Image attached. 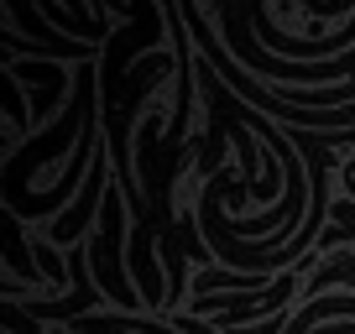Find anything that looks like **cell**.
I'll list each match as a JSON object with an SVG mask.
<instances>
[{"instance_id":"1","label":"cell","mask_w":355,"mask_h":334,"mask_svg":"<svg viewBox=\"0 0 355 334\" xmlns=\"http://www.w3.org/2000/svg\"><path fill=\"white\" fill-rule=\"evenodd\" d=\"M121 199H125V193L110 183L105 209H100V235L89 240V267H94V282H100L105 298H110L115 308L131 313L136 303H146V298H141V288H136V277L125 272V251H121V235H125V225H121Z\"/></svg>"},{"instance_id":"2","label":"cell","mask_w":355,"mask_h":334,"mask_svg":"<svg viewBox=\"0 0 355 334\" xmlns=\"http://www.w3.org/2000/svg\"><path fill=\"white\" fill-rule=\"evenodd\" d=\"M0 105H6V115H11L16 131H26V105H21V84H16L11 68H0Z\"/></svg>"},{"instance_id":"3","label":"cell","mask_w":355,"mask_h":334,"mask_svg":"<svg viewBox=\"0 0 355 334\" xmlns=\"http://www.w3.org/2000/svg\"><path fill=\"white\" fill-rule=\"evenodd\" d=\"M178 334H225V329H209L204 319H193V313H178V319H167Z\"/></svg>"},{"instance_id":"4","label":"cell","mask_w":355,"mask_h":334,"mask_svg":"<svg viewBox=\"0 0 355 334\" xmlns=\"http://www.w3.org/2000/svg\"><path fill=\"white\" fill-rule=\"evenodd\" d=\"M340 183H345V199H355V157L340 162Z\"/></svg>"}]
</instances>
